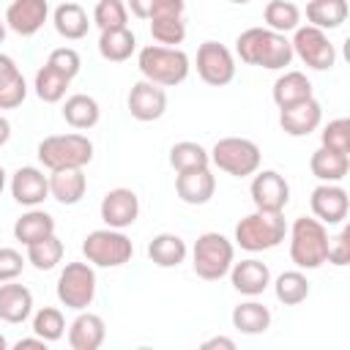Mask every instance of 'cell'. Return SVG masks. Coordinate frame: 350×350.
I'll list each match as a JSON object with an SVG mask.
<instances>
[{"label":"cell","mask_w":350,"mask_h":350,"mask_svg":"<svg viewBox=\"0 0 350 350\" xmlns=\"http://www.w3.org/2000/svg\"><path fill=\"white\" fill-rule=\"evenodd\" d=\"M235 55L241 57V63L260 66L268 71H279L293 63L290 38L282 33H273L268 27H246L235 38Z\"/></svg>","instance_id":"1"},{"label":"cell","mask_w":350,"mask_h":350,"mask_svg":"<svg viewBox=\"0 0 350 350\" xmlns=\"http://www.w3.org/2000/svg\"><path fill=\"white\" fill-rule=\"evenodd\" d=\"M137 66H139L142 79L153 82L159 88H175L191 71L189 55L183 49H170V46H159V44L142 46L137 55Z\"/></svg>","instance_id":"2"},{"label":"cell","mask_w":350,"mask_h":350,"mask_svg":"<svg viewBox=\"0 0 350 350\" xmlns=\"http://www.w3.org/2000/svg\"><path fill=\"white\" fill-rule=\"evenodd\" d=\"M38 161L44 164V170L57 172V170H82L93 161V142L79 134H49L38 142L36 148Z\"/></svg>","instance_id":"3"},{"label":"cell","mask_w":350,"mask_h":350,"mask_svg":"<svg viewBox=\"0 0 350 350\" xmlns=\"http://www.w3.org/2000/svg\"><path fill=\"white\" fill-rule=\"evenodd\" d=\"M287 232H290V260L295 262L298 271H314L325 262L331 235L317 219L298 216Z\"/></svg>","instance_id":"4"},{"label":"cell","mask_w":350,"mask_h":350,"mask_svg":"<svg viewBox=\"0 0 350 350\" xmlns=\"http://www.w3.org/2000/svg\"><path fill=\"white\" fill-rule=\"evenodd\" d=\"M235 262V246L221 232H202L191 249V268L205 282H219Z\"/></svg>","instance_id":"5"},{"label":"cell","mask_w":350,"mask_h":350,"mask_svg":"<svg viewBox=\"0 0 350 350\" xmlns=\"http://www.w3.org/2000/svg\"><path fill=\"white\" fill-rule=\"evenodd\" d=\"M287 238L284 213H262L254 211L235 224V243L246 252H268L276 249Z\"/></svg>","instance_id":"6"},{"label":"cell","mask_w":350,"mask_h":350,"mask_svg":"<svg viewBox=\"0 0 350 350\" xmlns=\"http://www.w3.org/2000/svg\"><path fill=\"white\" fill-rule=\"evenodd\" d=\"M211 164L219 167L221 172L232 175V178H249L260 170L262 153L260 145L246 139V137H221L216 139V145L208 150Z\"/></svg>","instance_id":"7"},{"label":"cell","mask_w":350,"mask_h":350,"mask_svg":"<svg viewBox=\"0 0 350 350\" xmlns=\"http://www.w3.org/2000/svg\"><path fill=\"white\" fill-rule=\"evenodd\" d=\"M82 254L88 260V265L96 268H120L134 257V243L129 235H123L120 230H93L85 235L82 241Z\"/></svg>","instance_id":"8"},{"label":"cell","mask_w":350,"mask_h":350,"mask_svg":"<svg viewBox=\"0 0 350 350\" xmlns=\"http://www.w3.org/2000/svg\"><path fill=\"white\" fill-rule=\"evenodd\" d=\"M57 301L66 309L85 312L96 298V271L88 262H66L57 276Z\"/></svg>","instance_id":"9"},{"label":"cell","mask_w":350,"mask_h":350,"mask_svg":"<svg viewBox=\"0 0 350 350\" xmlns=\"http://www.w3.org/2000/svg\"><path fill=\"white\" fill-rule=\"evenodd\" d=\"M290 46H293V57H301V63L309 66L312 71H328L336 63V49L331 44L328 33H323L317 27H309V25L298 27L293 33Z\"/></svg>","instance_id":"10"},{"label":"cell","mask_w":350,"mask_h":350,"mask_svg":"<svg viewBox=\"0 0 350 350\" xmlns=\"http://www.w3.org/2000/svg\"><path fill=\"white\" fill-rule=\"evenodd\" d=\"M197 74L205 85L224 88L235 79V57L219 41H202L197 46Z\"/></svg>","instance_id":"11"},{"label":"cell","mask_w":350,"mask_h":350,"mask_svg":"<svg viewBox=\"0 0 350 350\" xmlns=\"http://www.w3.org/2000/svg\"><path fill=\"white\" fill-rule=\"evenodd\" d=\"M252 202L262 213H282L290 202V183L276 170H257L249 186Z\"/></svg>","instance_id":"12"},{"label":"cell","mask_w":350,"mask_h":350,"mask_svg":"<svg viewBox=\"0 0 350 350\" xmlns=\"http://www.w3.org/2000/svg\"><path fill=\"white\" fill-rule=\"evenodd\" d=\"M98 213H101V221L109 227V230H126L137 221L139 216V197L134 189H126V186H118V189H109L104 197H101V205H98Z\"/></svg>","instance_id":"13"},{"label":"cell","mask_w":350,"mask_h":350,"mask_svg":"<svg viewBox=\"0 0 350 350\" xmlns=\"http://www.w3.org/2000/svg\"><path fill=\"white\" fill-rule=\"evenodd\" d=\"M309 208L314 213L312 219H317L323 227L342 224L350 211V197L339 183H320L309 197Z\"/></svg>","instance_id":"14"},{"label":"cell","mask_w":350,"mask_h":350,"mask_svg":"<svg viewBox=\"0 0 350 350\" xmlns=\"http://www.w3.org/2000/svg\"><path fill=\"white\" fill-rule=\"evenodd\" d=\"M126 107L131 112L134 120H142V123H150V120H159L164 112H167V90L153 85V82H134L131 90H129V98H126Z\"/></svg>","instance_id":"15"},{"label":"cell","mask_w":350,"mask_h":350,"mask_svg":"<svg viewBox=\"0 0 350 350\" xmlns=\"http://www.w3.org/2000/svg\"><path fill=\"white\" fill-rule=\"evenodd\" d=\"M49 16L46 0H14L5 8V27L16 36H36Z\"/></svg>","instance_id":"16"},{"label":"cell","mask_w":350,"mask_h":350,"mask_svg":"<svg viewBox=\"0 0 350 350\" xmlns=\"http://www.w3.org/2000/svg\"><path fill=\"white\" fill-rule=\"evenodd\" d=\"M11 197L25 208H38L49 197V175L38 167H19L11 175Z\"/></svg>","instance_id":"17"},{"label":"cell","mask_w":350,"mask_h":350,"mask_svg":"<svg viewBox=\"0 0 350 350\" xmlns=\"http://www.w3.org/2000/svg\"><path fill=\"white\" fill-rule=\"evenodd\" d=\"M320 123H323V107L314 96L295 107L279 109V126L290 137H309L312 131L320 129Z\"/></svg>","instance_id":"18"},{"label":"cell","mask_w":350,"mask_h":350,"mask_svg":"<svg viewBox=\"0 0 350 350\" xmlns=\"http://www.w3.org/2000/svg\"><path fill=\"white\" fill-rule=\"evenodd\" d=\"M107 339V323L96 312H79L68 325V347L71 350H98Z\"/></svg>","instance_id":"19"},{"label":"cell","mask_w":350,"mask_h":350,"mask_svg":"<svg viewBox=\"0 0 350 350\" xmlns=\"http://www.w3.org/2000/svg\"><path fill=\"white\" fill-rule=\"evenodd\" d=\"M230 282H232V287H235L241 295L254 298V295H262L265 287L271 284V268H268L265 262L249 257V260L232 262V268H230Z\"/></svg>","instance_id":"20"},{"label":"cell","mask_w":350,"mask_h":350,"mask_svg":"<svg viewBox=\"0 0 350 350\" xmlns=\"http://www.w3.org/2000/svg\"><path fill=\"white\" fill-rule=\"evenodd\" d=\"M213 191H216V178H213L211 167L208 170L180 172L175 178V194L186 205H205V202H211Z\"/></svg>","instance_id":"21"},{"label":"cell","mask_w":350,"mask_h":350,"mask_svg":"<svg viewBox=\"0 0 350 350\" xmlns=\"http://www.w3.org/2000/svg\"><path fill=\"white\" fill-rule=\"evenodd\" d=\"M30 314H33V293L16 282L0 284V320L16 325L25 323Z\"/></svg>","instance_id":"22"},{"label":"cell","mask_w":350,"mask_h":350,"mask_svg":"<svg viewBox=\"0 0 350 350\" xmlns=\"http://www.w3.org/2000/svg\"><path fill=\"white\" fill-rule=\"evenodd\" d=\"M27 96V82L16 60L0 52V109H16Z\"/></svg>","instance_id":"23"},{"label":"cell","mask_w":350,"mask_h":350,"mask_svg":"<svg viewBox=\"0 0 350 350\" xmlns=\"http://www.w3.org/2000/svg\"><path fill=\"white\" fill-rule=\"evenodd\" d=\"M273 104L279 109H287V107H295L306 98H312V82L304 71H284L276 82H273Z\"/></svg>","instance_id":"24"},{"label":"cell","mask_w":350,"mask_h":350,"mask_svg":"<svg viewBox=\"0 0 350 350\" xmlns=\"http://www.w3.org/2000/svg\"><path fill=\"white\" fill-rule=\"evenodd\" d=\"M88 191V175L82 170H57L49 172V197L60 205H77Z\"/></svg>","instance_id":"25"},{"label":"cell","mask_w":350,"mask_h":350,"mask_svg":"<svg viewBox=\"0 0 350 350\" xmlns=\"http://www.w3.org/2000/svg\"><path fill=\"white\" fill-rule=\"evenodd\" d=\"M186 254H189V246L175 232H159L148 243V257L159 268H178L186 260Z\"/></svg>","instance_id":"26"},{"label":"cell","mask_w":350,"mask_h":350,"mask_svg":"<svg viewBox=\"0 0 350 350\" xmlns=\"http://www.w3.org/2000/svg\"><path fill=\"white\" fill-rule=\"evenodd\" d=\"M52 25L57 30V36H63L66 41H79L88 36L90 30V19L88 11L79 3H60L52 11Z\"/></svg>","instance_id":"27"},{"label":"cell","mask_w":350,"mask_h":350,"mask_svg":"<svg viewBox=\"0 0 350 350\" xmlns=\"http://www.w3.org/2000/svg\"><path fill=\"white\" fill-rule=\"evenodd\" d=\"M49 235H55V219L41 208H30L14 224V238L22 246H33V243H38V241H44Z\"/></svg>","instance_id":"28"},{"label":"cell","mask_w":350,"mask_h":350,"mask_svg":"<svg viewBox=\"0 0 350 350\" xmlns=\"http://www.w3.org/2000/svg\"><path fill=\"white\" fill-rule=\"evenodd\" d=\"M101 118V107L93 96L88 93H74L63 101V120L77 129V131H85V129H93Z\"/></svg>","instance_id":"29"},{"label":"cell","mask_w":350,"mask_h":350,"mask_svg":"<svg viewBox=\"0 0 350 350\" xmlns=\"http://www.w3.org/2000/svg\"><path fill=\"white\" fill-rule=\"evenodd\" d=\"M309 170H312V175H314L320 183H339V180L347 178L350 156H342V153L317 148V150L309 156Z\"/></svg>","instance_id":"30"},{"label":"cell","mask_w":350,"mask_h":350,"mask_svg":"<svg viewBox=\"0 0 350 350\" xmlns=\"http://www.w3.org/2000/svg\"><path fill=\"white\" fill-rule=\"evenodd\" d=\"M230 320L241 334L257 336V334H265L271 328V309L265 304H260V301H243V304H238L232 309Z\"/></svg>","instance_id":"31"},{"label":"cell","mask_w":350,"mask_h":350,"mask_svg":"<svg viewBox=\"0 0 350 350\" xmlns=\"http://www.w3.org/2000/svg\"><path fill=\"white\" fill-rule=\"evenodd\" d=\"M350 8L345 0H312L306 3V19H309V27H317V30H336L339 25H345Z\"/></svg>","instance_id":"32"},{"label":"cell","mask_w":350,"mask_h":350,"mask_svg":"<svg viewBox=\"0 0 350 350\" xmlns=\"http://www.w3.org/2000/svg\"><path fill=\"white\" fill-rule=\"evenodd\" d=\"M262 19H265V27L273 30V33H295L301 27V8L290 0H271L265 3L262 8Z\"/></svg>","instance_id":"33"},{"label":"cell","mask_w":350,"mask_h":350,"mask_svg":"<svg viewBox=\"0 0 350 350\" xmlns=\"http://www.w3.org/2000/svg\"><path fill=\"white\" fill-rule=\"evenodd\" d=\"M137 49V36L123 27V30H107L98 36V55L109 63H123L134 55Z\"/></svg>","instance_id":"34"},{"label":"cell","mask_w":350,"mask_h":350,"mask_svg":"<svg viewBox=\"0 0 350 350\" xmlns=\"http://www.w3.org/2000/svg\"><path fill=\"white\" fill-rule=\"evenodd\" d=\"M170 164L180 175V172H191V170H208L211 167V156L200 142L183 139V142H175L170 148Z\"/></svg>","instance_id":"35"},{"label":"cell","mask_w":350,"mask_h":350,"mask_svg":"<svg viewBox=\"0 0 350 350\" xmlns=\"http://www.w3.org/2000/svg\"><path fill=\"white\" fill-rule=\"evenodd\" d=\"M273 293L284 306H298L309 298V279L304 271H284L273 282Z\"/></svg>","instance_id":"36"},{"label":"cell","mask_w":350,"mask_h":350,"mask_svg":"<svg viewBox=\"0 0 350 350\" xmlns=\"http://www.w3.org/2000/svg\"><path fill=\"white\" fill-rule=\"evenodd\" d=\"M71 79L57 74L55 68H49L46 63L36 71V79H33V88H36V96L44 101V104H57L66 98V90H68Z\"/></svg>","instance_id":"37"},{"label":"cell","mask_w":350,"mask_h":350,"mask_svg":"<svg viewBox=\"0 0 350 350\" xmlns=\"http://www.w3.org/2000/svg\"><path fill=\"white\" fill-rule=\"evenodd\" d=\"M93 25L107 33V30H123L129 27V8L123 0H98L93 8Z\"/></svg>","instance_id":"38"},{"label":"cell","mask_w":350,"mask_h":350,"mask_svg":"<svg viewBox=\"0 0 350 350\" xmlns=\"http://www.w3.org/2000/svg\"><path fill=\"white\" fill-rule=\"evenodd\" d=\"M25 260L36 268V271H52L60 260H63V241L57 235H49L33 246H27Z\"/></svg>","instance_id":"39"},{"label":"cell","mask_w":350,"mask_h":350,"mask_svg":"<svg viewBox=\"0 0 350 350\" xmlns=\"http://www.w3.org/2000/svg\"><path fill=\"white\" fill-rule=\"evenodd\" d=\"M63 334H66V317L57 306H41L33 314V336L49 345V342H57Z\"/></svg>","instance_id":"40"},{"label":"cell","mask_w":350,"mask_h":350,"mask_svg":"<svg viewBox=\"0 0 350 350\" xmlns=\"http://www.w3.org/2000/svg\"><path fill=\"white\" fill-rule=\"evenodd\" d=\"M150 36L159 46L178 49V44H183V38H186V22H183V16L150 19Z\"/></svg>","instance_id":"41"},{"label":"cell","mask_w":350,"mask_h":350,"mask_svg":"<svg viewBox=\"0 0 350 350\" xmlns=\"http://www.w3.org/2000/svg\"><path fill=\"white\" fill-rule=\"evenodd\" d=\"M320 148L342 153V156H350V120L347 118L328 120L323 126V131H320Z\"/></svg>","instance_id":"42"},{"label":"cell","mask_w":350,"mask_h":350,"mask_svg":"<svg viewBox=\"0 0 350 350\" xmlns=\"http://www.w3.org/2000/svg\"><path fill=\"white\" fill-rule=\"evenodd\" d=\"M46 66H49V68H55L57 74H63V77L74 79V77L79 74V68H82V60H79V52H77L74 46H57V49H52V52H49Z\"/></svg>","instance_id":"43"},{"label":"cell","mask_w":350,"mask_h":350,"mask_svg":"<svg viewBox=\"0 0 350 350\" xmlns=\"http://www.w3.org/2000/svg\"><path fill=\"white\" fill-rule=\"evenodd\" d=\"M325 262L331 265H347L350 262V227H342L334 238H328V254Z\"/></svg>","instance_id":"44"},{"label":"cell","mask_w":350,"mask_h":350,"mask_svg":"<svg viewBox=\"0 0 350 350\" xmlns=\"http://www.w3.org/2000/svg\"><path fill=\"white\" fill-rule=\"evenodd\" d=\"M25 262H27V260L22 257V252H16V249H11V246H0V284L14 282V279L22 273Z\"/></svg>","instance_id":"45"},{"label":"cell","mask_w":350,"mask_h":350,"mask_svg":"<svg viewBox=\"0 0 350 350\" xmlns=\"http://www.w3.org/2000/svg\"><path fill=\"white\" fill-rule=\"evenodd\" d=\"M186 3L183 0H148V22L150 19H170L183 16Z\"/></svg>","instance_id":"46"},{"label":"cell","mask_w":350,"mask_h":350,"mask_svg":"<svg viewBox=\"0 0 350 350\" xmlns=\"http://www.w3.org/2000/svg\"><path fill=\"white\" fill-rule=\"evenodd\" d=\"M197 350H238V345H235V339H232V336L216 334V336H208Z\"/></svg>","instance_id":"47"},{"label":"cell","mask_w":350,"mask_h":350,"mask_svg":"<svg viewBox=\"0 0 350 350\" xmlns=\"http://www.w3.org/2000/svg\"><path fill=\"white\" fill-rule=\"evenodd\" d=\"M11 350H49V347H46V342L38 339V336H25V339L14 342Z\"/></svg>","instance_id":"48"},{"label":"cell","mask_w":350,"mask_h":350,"mask_svg":"<svg viewBox=\"0 0 350 350\" xmlns=\"http://www.w3.org/2000/svg\"><path fill=\"white\" fill-rule=\"evenodd\" d=\"M8 139H11V123H8V118L0 115V148H3Z\"/></svg>","instance_id":"49"},{"label":"cell","mask_w":350,"mask_h":350,"mask_svg":"<svg viewBox=\"0 0 350 350\" xmlns=\"http://www.w3.org/2000/svg\"><path fill=\"white\" fill-rule=\"evenodd\" d=\"M5 41V19H0V44Z\"/></svg>","instance_id":"50"},{"label":"cell","mask_w":350,"mask_h":350,"mask_svg":"<svg viewBox=\"0 0 350 350\" xmlns=\"http://www.w3.org/2000/svg\"><path fill=\"white\" fill-rule=\"evenodd\" d=\"M3 189H5V170L0 167V194H3Z\"/></svg>","instance_id":"51"},{"label":"cell","mask_w":350,"mask_h":350,"mask_svg":"<svg viewBox=\"0 0 350 350\" xmlns=\"http://www.w3.org/2000/svg\"><path fill=\"white\" fill-rule=\"evenodd\" d=\"M0 350H11V347H8V339H5L3 334H0Z\"/></svg>","instance_id":"52"},{"label":"cell","mask_w":350,"mask_h":350,"mask_svg":"<svg viewBox=\"0 0 350 350\" xmlns=\"http://www.w3.org/2000/svg\"><path fill=\"white\" fill-rule=\"evenodd\" d=\"M137 350H153V347H148V345H142V347H137Z\"/></svg>","instance_id":"53"},{"label":"cell","mask_w":350,"mask_h":350,"mask_svg":"<svg viewBox=\"0 0 350 350\" xmlns=\"http://www.w3.org/2000/svg\"><path fill=\"white\" fill-rule=\"evenodd\" d=\"M68 350H71V347H68Z\"/></svg>","instance_id":"54"}]
</instances>
